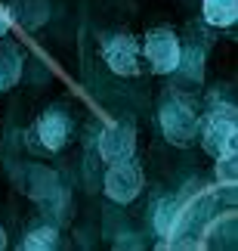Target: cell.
I'll return each mask as SVG.
<instances>
[{
    "label": "cell",
    "mask_w": 238,
    "mask_h": 251,
    "mask_svg": "<svg viewBox=\"0 0 238 251\" xmlns=\"http://www.w3.org/2000/svg\"><path fill=\"white\" fill-rule=\"evenodd\" d=\"M56 245V229H37L25 239V248H53Z\"/></svg>",
    "instance_id": "10"
},
{
    "label": "cell",
    "mask_w": 238,
    "mask_h": 251,
    "mask_svg": "<svg viewBox=\"0 0 238 251\" xmlns=\"http://www.w3.org/2000/svg\"><path fill=\"white\" fill-rule=\"evenodd\" d=\"M216 177H220L226 186H235V152H226L216 161Z\"/></svg>",
    "instance_id": "9"
},
{
    "label": "cell",
    "mask_w": 238,
    "mask_h": 251,
    "mask_svg": "<svg viewBox=\"0 0 238 251\" xmlns=\"http://www.w3.org/2000/svg\"><path fill=\"white\" fill-rule=\"evenodd\" d=\"M238 16V0H204V19L207 25H216V28H226L232 25Z\"/></svg>",
    "instance_id": "8"
},
{
    "label": "cell",
    "mask_w": 238,
    "mask_h": 251,
    "mask_svg": "<svg viewBox=\"0 0 238 251\" xmlns=\"http://www.w3.org/2000/svg\"><path fill=\"white\" fill-rule=\"evenodd\" d=\"M37 130H41V143L46 149H59L65 143V137H68V121L62 115H43Z\"/></svg>",
    "instance_id": "7"
},
{
    "label": "cell",
    "mask_w": 238,
    "mask_h": 251,
    "mask_svg": "<svg viewBox=\"0 0 238 251\" xmlns=\"http://www.w3.org/2000/svg\"><path fill=\"white\" fill-rule=\"evenodd\" d=\"M133 124L130 121H121V124H111V127L102 133L99 140V152L106 161H121V158H130L133 155Z\"/></svg>",
    "instance_id": "4"
},
{
    "label": "cell",
    "mask_w": 238,
    "mask_h": 251,
    "mask_svg": "<svg viewBox=\"0 0 238 251\" xmlns=\"http://www.w3.org/2000/svg\"><path fill=\"white\" fill-rule=\"evenodd\" d=\"M6 245V236H3V229H0V248H3Z\"/></svg>",
    "instance_id": "12"
},
{
    "label": "cell",
    "mask_w": 238,
    "mask_h": 251,
    "mask_svg": "<svg viewBox=\"0 0 238 251\" xmlns=\"http://www.w3.org/2000/svg\"><path fill=\"white\" fill-rule=\"evenodd\" d=\"M142 53H146V62L151 72L167 75L179 65V41L173 31L167 28H155V31L146 34V44H142Z\"/></svg>",
    "instance_id": "1"
},
{
    "label": "cell",
    "mask_w": 238,
    "mask_h": 251,
    "mask_svg": "<svg viewBox=\"0 0 238 251\" xmlns=\"http://www.w3.org/2000/svg\"><path fill=\"white\" fill-rule=\"evenodd\" d=\"M139 44L133 37H115L106 47V62L115 75H136L139 72Z\"/></svg>",
    "instance_id": "5"
},
{
    "label": "cell",
    "mask_w": 238,
    "mask_h": 251,
    "mask_svg": "<svg viewBox=\"0 0 238 251\" xmlns=\"http://www.w3.org/2000/svg\"><path fill=\"white\" fill-rule=\"evenodd\" d=\"M164 130L173 143L186 146V143L195 137V115L189 112L186 105H167L164 109Z\"/></svg>",
    "instance_id": "6"
},
{
    "label": "cell",
    "mask_w": 238,
    "mask_h": 251,
    "mask_svg": "<svg viewBox=\"0 0 238 251\" xmlns=\"http://www.w3.org/2000/svg\"><path fill=\"white\" fill-rule=\"evenodd\" d=\"M201 143L214 158L226 155V152H235V118L232 115H211V121L204 124Z\"/></svg>",
    "instance_id": "3"
},
{
    "label": "cell",
    "mask_w": 238,
    "mask_h": 251,
    "mask_svg": "<svg viewBox=\"0 0 238 251\" xmlns=\"http://www.w3.org/2000/svg\"><path fill=\"white\" fill-rule=\"evenodd\" d=\"M139 186H142V171L139 165H133L130 158H121L111 165L108 177H106V196L111 201H121V205H127L139 196Z\"/></svg>",
    "instance_id": "2"
},
{
    "label": "cell",
    "mask_w": 238,
    "mask_h": 251,
    "mask_svg": "<svg viewBox=\"0 0 238 251\" xmlns=\"http://www.w3.org/2000/svg\"><path fill=\"white\" fill-rule=\"evenodd\" d=\"M6 31H9V13L0 6V37H6Z\"/></svg>",
    "instance_id": "11"
}]
</instances>
